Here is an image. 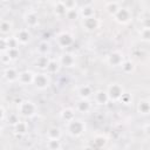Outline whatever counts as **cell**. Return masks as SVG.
<instances>
[{"instance_id":"5b68a950","label":"cell","mask_w":150,"mask_h":150,"mask_svg":"<svg viewBox=\"0 0 150 150\" xmlns=\"http://www.w3.org/2000/svg\"><path fill=\"white\" fill-rule=\"evenodd\" d=\"M112 19H114V21L116 23L122 25V26H125V25L130 23L131 20H132V12H131L130 8L121 6L120 9L116 12V14L112 16Z\"/></svg>"},{"instance_id":"30bf717a","label":"cell","mask_w":150,"mask_h":150,"mask_svg":"<svg viewBox=\"0 0 150 150\" xmlns=\"http://www.w3.org/2000/svg\"><path fill=\"white\" fill-rule=\"evenodd\" d=\"M57 61L63 68H73L76 66V55L71 52H62L59 55Z\"/></svg>"},{"instance_id":"cb8c5ba5","label":"cell","mask_w":150,"mask_h":150,"mask_svg":"<svg viewBox=\"0 0 150 150\" xmlns=\"http://www.w3.org/2000/svg\"><path fill=\"white\" fill-rule=\"evenodd\" d=\"M46 137H47V139H61L62 129L60 127H56V125L49 127L46 131Z\"/></svg>"},{"instance_id":"7c38bea8","label":"cell","mask_w":150,"mask_h":150,"mask_svg":"<svg viewBox=\"0 0 150 150\" xmlns=\"http://www.w3.org/2000/svg\"><path fill=\"white\" fill-rule=\"evenodd\" d=\"M34 71L26 69L22 71H19V76H18V82L21 86H30L33 84V80H34Z\"/></svg>"},{"instance_id":"8992f818","label":"cell","mask_w":150,"mask_h":150,"mask_svg":"<svg viewBox=\"0 0 150 150\" xmlns=\"http://www.w3.org/2000/svg\"><path fill=\"white\" fill-rule=\"evenodd\" d=\"M74 41H75L74 35L67 30H62L55 35V42H56L57 47L61 49H66V48L70 47L74 43Z\"/></svg>"},{"instance_id":"8d00e7d4","label":"cell","mask_w":150,"mask_h":150,"mask_svg":"<svg viewBox=\"0 0 150 150\" xmlns=\"http://www.w3.org/2000/svg\"><path fill=\"white\" fill-rule=\"evenodd\" d=\"M66 18H67L68 20H77V19L80 18L77 8H76V9H71V11H68L67 14H66Z\"/></svg>"},{"instance_id":"74e56055","label":"cell","mask_w":150,"mask_h":150,"mask_svg":"<svg viewBox=\"0 0 150 150\" xmlns=\"http://www.w3.org/2000/svg\"><path fill=\"white\" fill-rule=\"evenodd\" d=\"M8 50V46H7V41L5 36H0V54L6 53Z\"/></svg>"},{"instance_id":"d590c367","label":"cell","mask_w":150,"mask_h":150,"mask_svg":"<svg viewBox=\"0 0 150 150\" xmlns=\"http://www.w3.org/2000/svg\"><path fill=\"white\" fill-rule=\"evenodd\" d=\"M118 102H121L123 105H129V104H131V102H132V96H131L130 94H128V93H124V94L121 96V98H120Z\"/></svg>"},{"instance_id":"d6986e66","label":"cell","mask_w":150,"mask_h":150,"mask_svg":"<svg viewBox=\"0 0 150 150\" xmlns=\"http://www.w3.org/2000/svg\"><path fill=\"white\" fill-rule=\"evenodd\" d=\"M77 11H79L80 18H82V19L90 18V16H94L95 15V7L91 4H84V5L80 6L77 8Z\"/></svg>"},{"instance_id":"6da1fadb","label":"cell","mask_w":150,"mask_h":150,"mask_svg":"<svg viewBox=\"0 0 150 150\" xmlns=\"http://www.w3.org/2000/svg\"><path fill=\"white\" fill-rule=\"evenodd\" d=\"M38 114V105L32 100H22L18 104V115L25 120L33 118Z\"/></svg>"},{"instance_id":"9c48e42d","label":"cell","mask_w":150,"mask_h":150,"mask_svg":"<svg viewBox=\"0 0 150 150\" xmlns=\"http://www.w3.org/2000/svg\"><path fill=\"white\" fill-rule=\"evenodd\" d=\"M100 26H101V20L96 15L81 20V27L87 33H93V32L97 30L100 28Z\"/></svg>"},{"instance_id":"8fae6325","label":"cell","mask_w":150,"mask_h":150,"mask_svg":"<svg viewBox=\"0 0 150 150\" xmlns=\"http://www.w3.org/2000/svg\"><path fill=\"white\" fill-rule=\"evenodd\" d=\"M19 46H27L32 40V33L28 28H20L14 34Z\"/></svg>"},{"instance_id":"277c9868","label":"cell","mask_w":150,"mask_h":150,"mask_svg":"<svg viewBox=\"0 0 150 150\" xmlns=\"http://www.w3.org/2000/svg\"><path fill=\"white\" fill-rule=\"evenodd\" d=\"M110 102H118L121 96L125 93L123 86L120 82H110L105 89Z\"/></svg>"},{"instance_id":"e0dca14e","label":"cell","mask_w":150,"mask_h":150,"mask_svg":"<svg viewBox=\"0 0 150 150\" xmlns=\"http://www.w3.org/2000/svg\"><path fill=\"white\" fill-rule=\"evenodd\" d=\"M94 94V89L90 84H82L77 88V96L81 100H90V97H93Z\"/></svg>"},{"instance_id":"5bb4252c","label":"cell","mask_w":150,"mask_h":150,"mask_svg":"<svg viewBox=\"0 0 150 150\" xmlns=\"http://www.w3.org/2000/svg\"><path fill=\"white\" fill-rule=\"evenodd\" d=\"M93 104L90 102V100H81L79 98V101L75 103V111L80 112V114H89L91 111Z\"/></svg>"},{"instance_id":"52a82bcc","label":"cell","mask_w":150,"mask_h":150,"mask_svg":"<svg viewBox=\"0 0 150 150\" xmlns=\"http://www.w3.org/2000/svg\"><path fill=\"white\" fill-rule=\"evenodd\" d=\"M125 60V56H124V53L122 50H112L110 52L108 55H107V59H105V62L108 66L112 67V68H116V67H121V64L124 62Z\"/></svg>"},{"instance_id":"836d02e7","label":"cell","mask_w":150,"mask_h":150,"mask_svg":"<svg viewBox=\"0 0 150 150\" xmlns=\"http://www.w3.org/2000/svg\"><path fill=\"white\" fill-rule=\"evenodd\" d=\"M6 41H7V46H8V49L11 48H19V43L15 39L14 35H8L6 36Z\"/></svg>"},{"instance_id":"b9f144b4","label":"cell","mask_w":150,"mask_h":150,"mask_svg":"<svg viewBox=\"0 0 150 150\" xmlns=\"http://www.w3.org/2000/svg\"><path fill=\"white\" fill-rule=\"evenodd\" d=\"M1 134H2V128L0 127V136H1Z\"/></svg>"},{"instance_id":"1f68e13d","label":"cell","mask_w":150,"mask_h":150,"mask_svg":"<svg viewBox=\"0 0 150 150\" xmlns=\"http://www.w3.org/2000/svg\"><path fill=\"white\" fill-rule=\"evenodd\" d=\"M46 146L48 150H61L62 144L60 139H47Z\"/></svg>"},{"instance_id":"ffe728a7","label":"cell","mask_w":150,"mask_h":150,"mask_svg":"<svg viewBox=\"0 0 150 150\" xmlns=\"http://www.w3.org/2000/svg\"><path fill=\"white\" fill-rule=\"evenodd\" d=\"M60 117H61V120H62L63 122L68 123V122L73 121L74 118H76V111H75V109L71 108V107H66V108L61 109V111H60Z\"/></svg>"},{"instance_id":"f35d334b","label":"cell","mask_w":150,"mask_h":150,"mask_svg":"<svg viewBox=\"0 0 150 150\" xmlns=\"http://www.w3.org/2000/svg\"><path fill=\"white\" fill-rule=\"evenodd\" d=\"M0 62L4 64V66H8L11 62H13L12 60H11V57L7 55V53H2V54H0Z\"/></svg>"},{"instance_id":"60d3db41","label":"cell","mask_w":150,"mask_h":150,"mask_svg":"<svg viewBox=\"0 0 150 150\" xmlns=\"http://www.w3.org/2000/svg\"><path fill=\"white\" fill-rule=\"evenodd\" d=\"M81 150H96V149L93 145H90V144H86V145H83L81 148Z\"/></svg>"},{"instance_id":"44dd1931","label":"cell","mask_w":150,"mask_h":150,"mask_svg":"<svg viewBox=\"0 0 150 150\" xmlns=\"http://www.w3.org/2000/svg\"><path fill=\"white\" fill-rule=\"evenodd\" d=\"M52 52V46L47 40H41L38 46H36V53L38 55H43V56H49Z\"/></svg>"},{"instance_id":"4fadbf2b","label":"cell","mask_w":150,"mask_h":150,"mask_svg":"<svg viewBox=\"0 0 150 150\" xmlns=\"http://www.w3.org/2000/svg\"><path fill=\"white\" fill-rule=\"evenodd\" d=\"M93 97H94V102L97 105H107L110 102L105 89H97V90H95L94 94H93Z\"/></svg>"},{"instance_id":"9a60e30c","label":"cell","mask_w":150,"mask_h":150,"mask_svg":"<svg viewBox=\"0 0 150 150\" xmlns=\"http://www.w3.org/2000/svg\"><path fill=\"white\" fill-rule=\"evenodd\" d=\"M52 12H53L54 16L57 18V19L66 18V14H67V9H66V7H64L62 1L52 2Z\"/></svg>"},{"instance_id":"f546056e","label":"cell","mask_w":150,"mask_h":150,"mask_svg":"<svg viewBox=\"0 0 150 150\" xmlns=\"http://www.w3.org/2000/svg\"><path fill=\"white\" fill-rule=\"evenodd\" d=\"M138 36L139 40L144 43H148L150 41V27L148 26H143L139 30H138Z\"/></svg>"},{"instance_id":"83f0119b","label":"cell","mask_w":150,"mask_h":150,"mask_svg":"<svg viewBox=\"0 0 150 150\" xmlns=\"http://www.w3.org/2000/svg\"><path fill=\"white\" fill-rule=\"evenodd\" d=\"M135 69H136V66H135L134 61H131V60H129V59H125L124 62L121 64V70H122V73L125 74V75L132 74V73L135 71Z\"/></svg>"},{"instance_id":"3957f363","label":"cell","mask_w":150,"mask_h":150,"mask_svg":"<svg viewBox=\"0 0 150 150\" xmlns=\"http://www.w3.org/2000/svg\"><path fill=\"white\" fill-rule=\"evenodd\" d=\"M50 83H52V79L46 71H39V73L34 74L33 86L35 87V89H38L40 91L46 90L47 88H49Z\"/></svg>"},{"instance_id":"4dcf8cb0","label":"cell","mask_w":150,"mask_h":150,"mask_svg":"<svg viewBox=\"0 0 150 150\" xmlns=\"http://www.w3.org/2000/svg\"><path fill=\"white\" fill-rule=\"evenodd\" d=\"M5 120H6V123L13 128L14 125H16V124L19 123V121H20V116L18 115V112H11L9 115L6 116Z\"/></svg>"},{"instance_id":"2e32d148","label":"cell","mask_w":150,"mask_h":150,"mask_svg":"<svg viewBox=\"0 0 150 150\" xmlns=\"http://www.w3.org/2000/svg\"><path fill=\"white\" fill-rule=\"evenodd\" d=\"M18 76H19V71L15 67H6L2 71V77L9 83L18 82Z\"/></svg>"},{"instance_id":"ba28073f","label":"cell","mask_w":150,"mask_h":150,"mask_svg":"<svg viewBox=\"0 0 150 150\" xmlns=\"http://www.w3.org/2000/svg\"><path fill=\"white\" fill-rule=\"evenodd\" d=\"M23 22L26 25V28L30 29V28H36L40 25V16L38 14L36 11L34 9H28L23 13Z\"/></svg>"},{"instance_id":"e575fe53","label":"cell","mask_w":150,"mask_h":150,"mask_svg":"<svg viewBox=\"0 0 150 150\" xmlns=\"http://www.w3.org/2000/svg\"><path fill=\"white\" fill-rule=\"evenodd\" d=\"M62 2H63V5H64L67 12H68V11H71V9L79 8V4H77V1H75V0H66V1H62Z\"/></svg>"},{"instance_id":"d4e9b609","label":"cell","mask_w":150,"mask_h":150,"mask_svg":"<svg viewBox=\"0 0 150 150\" xmlns=\"http://www.w3.org/2000/svg\"><path fill=\"white\" fill-rule=\"evenodd\" d=\"M50 56H43V55H38V57L34 61V67L38 68L40 71H45L48 63H49Z\"/></svg>"},{"instance_id":"603a6c76","label":"cell","mask_w":150,"mask_h":150,"mask_svg":"<svg viewBox=\"0 0 150 150\" xmlns=\"http://www.w3.org/2000/svg\"><path fill=\"white\" fill-rule=\"evenodd\" d=\"M13 27L14 25L11 20H7V19L0 20V35H4L5 38L8 36L13 32Z\"/></svg>"},{"instance_id":"ab89813d","label":"cell","mask_w":150,"mask_h":150,"mask_svg":"<svg viewBox=\"0 0 150 150\" xmlns=\"http://www.w3.org/2000/svg\"><path fill=\"white\" fill-rule=\"evenodd\" d=\"M6 118V110L2 105H0V122Z\"/></svg>"},{"instance_id":"7a4b0ae2","label":"cell","mask_w":150,"mask_h":150,"mask_svg":"<svg viewBox=\"0 0 150 150\" xmlns=\"http://www.w3.org/2000/svg\"><path fill=\"white\" fill-rule=\"evenodd\" d=\"M86 122L81 118H74L73 121L66 123V131L67 134L73 138L81 137L86 131Z\"/></svg>"},{"instance_id":"ac0fdd59","label":"cell","mask_w":150,"mask_h":150,"mask_svg":"<svg viewBox=\"0 0 150 150\" xmlns=\"http://www.w3.org/2000/svg\"><path fill=\"white\" fill-rule=\"evenodd\" d=\"M136 110L141 116H148L150 112V101L149 98H141L136 104Z\"/></svg>"},{"instance_id":"4316f807","label":"cell","mask_w":150,"mask_h":150,"mask_svg":"<svg viewBox=\"0 0 150 150\" xmlns=\"http://www.w3.org/2000/svg\"><path fill=\"white\" fill-rule=\"evenodd\" d=\"M121 6H122L121 2H118V1H107V2H104V11L110 16H114Z\"/></svg>"},{"instance_id":"7402d4cb","label":"cell","mask_w":150,"mask_h":150,"mask_svg":"<svg viewBox=\"0 0 150 150\" xmlns=\"http://www.w3.org/2000/svg\"><path fill=\"white\" fill-rule=\"evenodd\" d=\"M28 130H29V125L28 122L25 120H20L19 123L13 127V132L18 136H25L28 132Z\"/></svg>"},{"instance_id":"484cf974","label":"cell","mask_w":150,"mask_h":150,"mask_svg":"<svg viewBox=\"0 0 150 150\" xmlns=\"http://www.w3.org/2000/svg\"><path fill=\"white\" fill-rule=\"evenodd\" d=\"M60 69H61V66H60L57 59H52V57H50L49 63H48V66H47V68H46L45 71H46L49 76H52V75H54V74H57V73L60 71Z\"/></svg>"},{"instance_id":"d6a6232c","label":"cell","mask_w":150,"mask_h":150,"mask_svg":"<svg viewBox=\"0 0 150 150\" xmlns=\"http://www.w3.org/2000/svg\"><path fill=\"white\" fill-rule=\"evenodd\" d=\"M6 53H7V55L11 57L12 61H16V60L20 57V55H21V52H20L19 48H11V49H8Z\"/></svg>"},{"instance_id":"f1b7e54d","label":"cell","mask_w":150,"mask_h":150,"mask_svg":"<svg viewBox=\"0 0 150 150\" xmlns=\"http://www.w3.org/2000/svg\"><path fill=\"white\" fill-rule=\"evenodd\" d=\"M93 143H94V148L95 149H102V148H104L105 145H107V143H108V138L105 137V136H103V135H95V137H94V139H93Z\"/></svg>"}]
</instances>
